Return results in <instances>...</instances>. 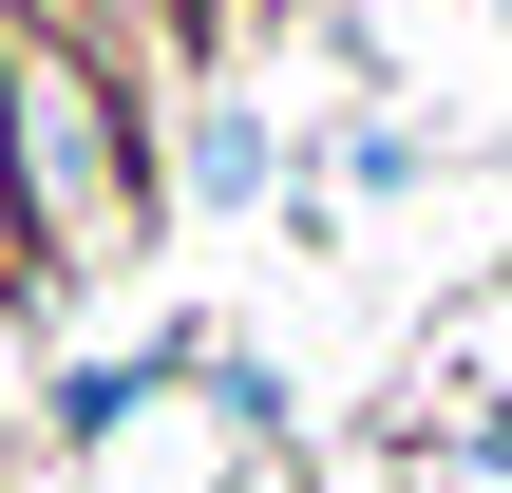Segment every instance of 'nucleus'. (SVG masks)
Instances as JSON below:
<instances>
[{
	"label": "nucleus",
	"mask_w": 512,
	"mask_h": 493,
	"mask_svg": "<svg viewBox=\"0 0 512 493\" xmlns=\"http://www.w3.org/2000/svg\"><path fill=\"white\" fill-rule=\"evenodd\" d=\"M19 190H38V247H76V266L133 228V171H114V95H95V76H57V57L19 76Z\"/></svg>",
	"instance_id": "obj_1"
}]
</instances>
